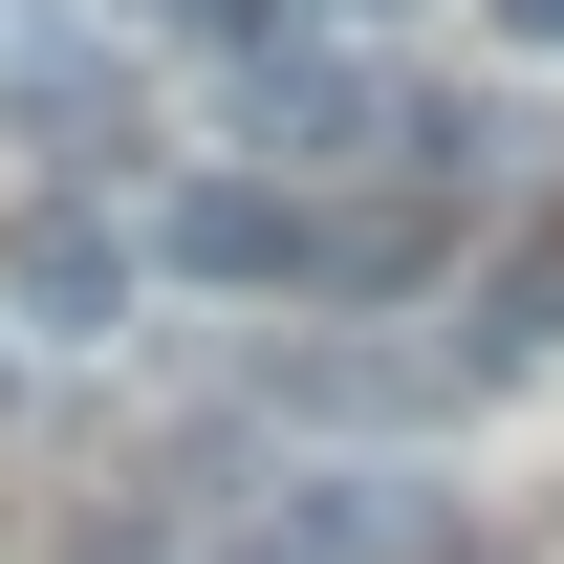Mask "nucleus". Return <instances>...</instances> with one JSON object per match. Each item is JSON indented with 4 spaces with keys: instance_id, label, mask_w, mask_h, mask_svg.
<instances>
[{
    "instance_id": "nucleus-1",
    "label": "nucleus",
    "mask_w": 564,
    "mask_h": 564,
    "mask_svg": "<svg viewBox=\"0 0 564 564\" xmlns=\"http://www.w3.org/2000/svg\"><path fill=\"white\" fill-rule=\"evenodd\" d=\"M217 131L261 152V174H326V152L348 131H391V66H369V44H239V66H217Z\"/></svg>"
},
{
    "instance_id": "nucleus-2",
    "label": "nucleus",
    "mask_w": 564,
    "mask_h": 564,
    "mask_svg": "<svg viewBox=\"0 0 564 564\" xmlns=\"http://www.w3.org/2000/svg\"><path fill=\"white\" fill-rule=\"evenodd\" d=\"M152 261H174V282H239V304H282V282H326V217H304L261 152H239V174H174Z\"/></svg>"
},
{
    "instance_id": "nucleus-3",
    "label": "nucleus",
    "mask_w": 564,
    "mask_h": 564,
    "mask_svg": "<svg viewBox=\"0 0 564 564\" xmlns=\"http://www.w3.org/2000/svg\"><path fill=\"white\" fill-rule=\"evenodd\" d=\"M0 304H22V348H87V326L131 304V239H109L87 196H22L0 217Z\"/></svg>"
},
{
    "instance_id": "nucleus-4",
    "label": "nucleus",
    "mask_w": 564,
    "mask_h": 564,
    "mask_svg": "<svg viewBox=\"0 0 564 564\" xmlns=\"http://www.w3.org/2000/svg\"><path fill=\"white\" fill-rule=\"evenodd\" d=\"M478 348H564V217H543V239H499V282H478Z\"/></svg>"
},
{
    "instance_id": "nucleus-5",
    "label": "nucleus",
    "mask_w": 564,
    "mask_h": 564,
    "mask_svg": "<svg viewBox=\"0 0 564 564\" xmlns=\"http://www.w3.org/2000/svg\"><path fill=\"white\" fill-rule=\"evenodd\" d=\"M131 22H174V44H217V66H239V44H261L282 0H131Z\"/></svg>"
},
{
    "instance_id": "nucleus-6",
    "label": "nucleus",
    "mask_w": 564,
    "mask_h": 564,
    "mask_svg": "<svg viewBox=\"0 0 564 564\" xmlns=\"http://www.w3.org/2000/svg\"><path fill=\"white\" fill-rule=\"evenodd\" d=\"M196 564H326V521H217Z\"/></svg>"
},
{
    "instance_id": "nucleus-7",
    "label": "nucleus",
    "mask_w": 564,
    "mask_h": 564,
    "mask_svg": "<svg viewBox=\"0 0 564 564\" xmlns=\"http://www.w3.org/2000/svg\"><path fill=\"white\" fill-rule=\"evenodd\" d=\"M499 44H564V0H499Z\"/></svg>"
},
{
    "instance_id": "nucleus-8",
    "label": "nucleus",
    "mask_w": 564,
    "mask_h": 564,
    "mask_svg": "<svg viewBox=\"0 0 564 564\" xmlns=\"http://www.w3.org/2000/svg\"><path fill=\"white\" fill-rule=\"evenodd\" d=\"M348 22H369V0H348Z\"/></svg>"
}]
</instances>
